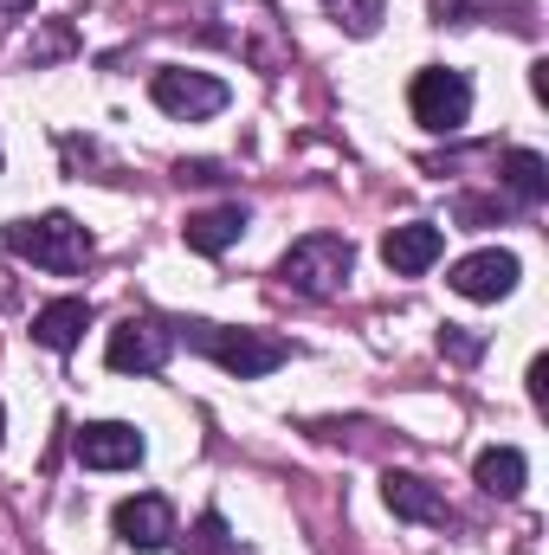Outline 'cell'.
Masks as SVG:
<instances>
[{"label": "cell", "instance_id": "18", "mask_svg": "<svg viewBox=\"0 0 549 555\" xmlns=\"http://www.w3.org/2000/svg\"><path fill=\"white\" fill-rule=\"evenodd\" d=\"M439 349H446L452 362H472V356H478V336H465V330H452V323H446V336H439Z\"/></svg>", "mask_w": 549, "mask_h": 555}, {"label": "cell", "instance_id": "21", "mask_svg": "<svg viewBox=\"0 0 549 555\" xmlns=\"http://www.w3.org/2000/svg\"><path fill=\"white\" fill-rule=\"evenodd\" d=\"M0 7H7V13H33V0H0Z\"/></svg>", "mask_w": 549, "mask_h": 555}, {"label": "cell", "instance_id": "10", "mask_svg": "<svg viewBox=\"0 0 549 555\" xmlns=\"http://www.w3.org/2000/svg\"><path fill=\"white\" fill-rule=\"evenodd\" d=\"M439 253H446V233H439L433 220H408V227H388V233H382V266H388L395 278L433 272Z\"/></svg>", "mask_w": 549, "mask_h": 555}, {"label": "cell", "instance_id": "8", "mask_svg": "<svg viewBox=\"0 0 549 555\" xmlns=\"http://www.w3.org/2000/svg\"><path fill=\"white\" fill-rule=\"evenodd\" d=\"M518 253H505V246H485V253H472V259H459L452 266V291L459 297H472V304H498V297H511L518 291Z\"/></svg>", "mask_w": 549, "mask_h": 555}, {"label": "cell", "instance_id": "12", "mask_svg": "<svg viewBox=\"0 0 549 555\" xmlns=\"http://www.w3.org/2000/svg\"><path fill=\"white\" fill-rule=\"evenodd\" d=\"M246 207L240 201H227V207H207V214H188V227H181V240H188V253H207V259H220L227 246H240V233H246Z\"/></svg>", "mask_w": 549, "mask_h": 555}, {"label": "cell", "instance_id": "1", "mask_svg": "<svg viewBox=\"0 0 549 555\" xmlns=\"http://www.w3.org/2000/svg\"><path fill=\"white\" fill-rule=\"evenodd\" d=\"M175 343H188V349H201V356H214L227 375H240V382H259V375H272L291 362V343L284 336H266V330H227V323H181L175 330Z\"/></svg>", "mask_w": 549, "mask_h": 555}, {"label": "cell", "instance_id": "16", "mask_svg": "<svg viewBox=\"0 0 549 555\" xmlns=\"http://www.w3.org/2000/svg\"><path fill=\"white\" fill-rule=\"evenodd\" d=\"M181 555H240V537L227 530V517H220V511H201V517H194V530L181 537Z\"/></svg>", "mask_w": 549, "mask_h": 555}, {"label": "cell", "instance_id": "4", "mask_svg": "<svg viewBox=\"0 0 549 555\" xmlns=\"http://www.w3.org/2000/svg\"><path fill=\"white\" fill-rule=\"evenodd\" d=\"M408 104H413V124H420V130L452 137V130H465V117H472V78H465V72H446V65H426V72L413 78Z\"/></svg>", "mask_w": 549, "mask_h": 555}, {"label": "cell", "instance_id": "2", "mask_svg": "<svg viewBox=\"0 0 549 555\" xmlns=\"http://www.w3.org/2000/svg\"><path fill=\"white\" fill-rule=\"evenodd\" d=\"M7 253L39 266V272L72 278V272H85V259H91V233L72 214H39V220H13L7 227Z\"/></svg>", "mask_w": 549, "mask_h": 555}, {"label": "cell", "instance_id": "7", "mask_svg": "<svg viewBox=\"0 0 549 555\" xmlns=\"http://www.w3.org/2000/svg\"><path fill=\"white\" fill-rule=\"evenodd\" d=\"M72 452H78V465H91V472H130L142 459V433L130 420H91L85 433H72Z\"/></svg>", "mask_w": 549, "mask_h": 555}, {"label": "cell", "instance_id": "17", "mask_svg": "<svg viewBox=\"0 0 549 555\" xmlns=\"http://www.w3.org/2000/svg\"><path fill=\"white\" fill-rule=\"evenodd\" d=\"M330 20L349 26L356 39H369V33L382 26V0H330Z\"/></svg>", "mask_w": 549, "mask_h": 555}, {"label": "cell", "instance_id": "5", "mask_svg": "<svg viewBox=\"0 0 549 555\" xmlns=\"http://www.w3.org/2000/svg\"><path fill=\"white\" fill-rule=\"evenodd\" d=\"M168 356H175V330L155 323V317H124L111 330V343H104V362L117 375H162Z\"/></svg>", "mask_w": 549, "mask_h": 555}, {"label": "cell", "instance_id": "20", "mask_svg": "<svg viewBox=\"0 0 549 555\" xmlns=\"http://www.w3.org/2000/svg\"><path fill=\"white\" fill-rule=\"evenodd\" d=\"M181 181H220V168L214 162H181Z\"/></svg>", "mask_w": 549, "mask_h": 555}, {"label": "cell", "instance_id": "6", "mask_svg": "<svg viewBox=\"0 0 549 555\" xmlns=\"http://www.w3.org/2000/svg\"><path fill=\"white\" fill-rule=\"evenodd\" d=\"M149 98H155V111H168V117H181V124H201V117L227 111V85L207 78V72H181V65L155 72V78H149Z\"/></svg>", "mask_w": 549, "mask_h": 555}, {"label": "cell", "instance_id": "3", "mask_svg": "<svg viewBox=\"0 0 549 555\" xmlns=\"http://www.w3.org/2000/svg\"><path fill=\"white\" fill-rule=\"evenodd\" d=\"M349 266H356V246L343 233H304L278 259V284L297 291V297H336L349 284Z\"/></svg>", "mask_w": 549, "mask_h": 555}, {"label": "cell", "instance_id": "22", "mask_svg": "<svg viewBox=\"0 0 549 555\" xmlns=\"http://www.w3.org/2000/svg\"><path fill=\"white\" fill-rule=\"evenodd\" d=\"M0 433H7V408H0Z\"/></svg>", "mask_w": 549, "mask_h": 555}, {"label": "cell", "instance_id": "15", "mask_svg": "<svg viewBox=\"0 0 549 555\" xmlns=\"http://www.w3.org/2000/svg\"><path fill=\"white\" fill-rule=\"evenodd\" d=\"M505 181H511V194L531 201V207L549 201V162L537 149H511V155H505Z\"/></svg>", "mask_w": 549, "mask_h": 555}, {"label": "cell", "instance_id": "9", "mask_svg": "<svg viewBox=\"0 0 549 555\" xmlns=\"http://www.w3.org/2000/svg\"><path fill=\"white\" fill-rule=\"evenodd\" d=\"M111 524H117V537H124L130 550H142V555H155V550L175 543V504H168L162 491H137V498H124Z\"/></svg>", "mask_w": 549, "mask_h": 555}, {"label": "cell", "instance_id": "14", "mask_svg": "<svg viewBox=\"0 0 549 555\" xmlns=\"http://www.w3.org/2000/svg\"><path fill=\"white\" fill-rule=\"evenodd\" d=\"M472 478H478L491 498H518V491H524V478H531V465H524V452H518V446H485V452H478V465H472Z\"/></svg>", "mask_w": 549, "mask_h": 555}, {"label": "cell", "instance_id": "19", "mask_svg": "<svg viewBox=\"0 0 549 555\" xmlns=\"http://www.w3.org/2000/svg\"><path fill=\"white\" fill-rule=\"evenodd\" d=\"M59 52H72V33H65V26H52V33L33 46V65H39V59H59Z\"/></svg>", "mask_w": 549, "mask_h": 555}, {"label": "cell", "instance_id": "13", "mask_svg": "<svg viewBox=\"0 0 549 555\" xmlns=\"http://www.w3.org/2000/svg\"><path fill=\"white\" fill-rule=\"evenodd\" d=\"M91 330V304L85 297H59V304H46L39 317H33V343L39 349H52V356H65V349H78V336Z\"/></svg>", "mask_w": 549, "mask_h": 555}, {"label": "cell", "instance_id": "11", "mask_svg": "<svg viewBox=\"0 0 549 555\" xmlns=\"http://www.w3.org/2000/svg\"><path fill=\"white\" fill-rule=\"evenodd\" d=\"M382 498H388V511L408 517V524H446V517H452L446 498H439V485L420 478V472H388V478H382Z\"/></svg>", "mask_w": 549, "mask_h": 555}]
</instances>
